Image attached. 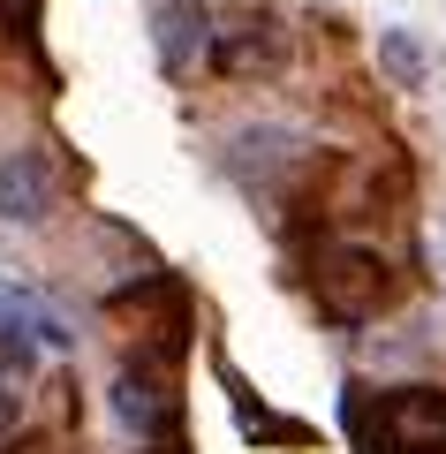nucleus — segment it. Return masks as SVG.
<instances>
[{
  "instance_id": "nucleus-4",
  "label": "nucleus",
  "mask_w": 446,
  "mask_h": 454,
  "mask_svg": "<svg viewBox=\"0 0 446 454\" xmlns=\"http://www.w3.org/2000/svg\"><path fill=\"white\" fill-rule=\"evenodd\" d=\"M46 212H53V167L38 160V152H8V160H0V220L38 227Z\"/></svg>"
},
{
  "instance_id": "nucleus-5",
  "label": "nucleus",
  "mask_w": 446,
  "mask_h": 454,
  "mask_svg": "<svg viewBox=\"0 0 446 454\" xmlns=\"http://www.w3.org/2000/svg\"><path fill=\"white\" fill-rule=\"evenodd\" d=\"M197 53H205V8H197V0H167L160 8V61L190 68Z\"/></svg>"
},
{
  "instance_id": "nucleus-7",
  "label": "nucleus",
  "mask_w": 446,
  "mask_h": 454,
  "mask_svg": "<svg viewBox=\"0 0 446 454\" xmlns=\"http://www.w3.org/2000/svg\"><path fill=\"white\" fill-rule=\"evenodd\" d=\"M8 318H23V325H31V333H38V340H53V348H61V340H68V325L53 318V310L38 303V295H23V288L8 295Z\"/></svg>"
},
{
  "instance_id": "nucleus-9",
  "label": "nucleus",
  "mask_w": 446,
  "mask_h": 454,
  "mask_svg": "<svg viewBox=\"0 0 446 454\" xmlns=\"http://www.w3.org/2000/svg\"><path fill=\"white\" fill-rule=\"evenodd\" d=\"M386 61H394V68H401V76H409V83L424 76V53H416V38H401V31L386 38Z\"/></svg>"
},
{
  "instance_id": "nucleus-12",
  "label": "nucleus",
  "mask_w": 446,
  "mask_h": 454,
  "mask_svg": "<svg viewBox=\"0 0 446 454\" xmlns=\"http://www.w3.org/2000/svg\"><path fill=\"white\" fill-rule=\"evenodd\" d=\"M152 454H175V447H152Z\"/></svg>"
},
{
  "instance_id": "nucleus-11",
  "label": "nucleus",
  "mask_w": 446,
  "mask_h": 454,
  "mask_svg": "<svg viewBox=\"0 0 446 454\" xmlns=\"http://www.w3.org/2000/svg\"><path fill=\"white\" fill-rule=\"evenodd\" d=\"M16 417H23V394H16V379H0V432H16Z\"/></svg>"
},
{
  "instance_id": "nucleus-3",
  "label": "nucleus",
  "mask_w": 446,
  "mask_h": 454,
  "mask_svg": "<svg viewBox=\"0 0 446 454\" xmlns=\"http://www.w3.org/2000/svg\"><path fill=\"white\" fill-rule=\"evenodd\" d=\"M113 417H121L137 439H160V432H175L182 402H175V387H167L160 372H121L113 379Z\"/></svg>"
},
{
  "instance_id": "nucleus-1",
  "label": "nucleus",
  "mask_w": 446,
  "mask_h": 454,
  "mask_svg": "<svg viewBox=\"0 0 446 454\" xmlns=\"http://www.w3.org/2000/svg\"><path fill=\"white\" fill-rule=\"evenodd\" d=\"M364 454H446V387H386L356 402Z\"/></svg>"
},
{
  "instance_id": "nucleus-10",
  "label": "nucleus",
  "mask_w": 446,
  "mask_h": 454,
  "mask_svg": "<svg viewBox=\"0 0 446 454\" xmlns=\"http://www.w3.org/2000/svg\"><path fill=\"white\" fill-rule=\"evenodd\" d=\"M31 23H38V0H0V31H23V38H31Z\"/></svg>"
},
{
  "instance_id": "nucleus-8",
  "label": "nucleus",
  "mask_w": 446,
  "mask_h": 454,
  "mask_svg": "<svg viewBox=\"0 0 446 454\" xmlns=\"http://www.w3.org/2000/svg\"><path fill=\"white\" fill-rule=\"evenodd\" d=\"M23 372H31V340L16 318H0V379H23Z\"/></svg>"
},
{
  "instance_id": "nucleus-2",
  "label": "nucleus",
  "mask_w": 446,
  "mask_h": 454,
  "mask_svg": "<svg viewBox=\"0 0 446 454\" xmlns=\"http://www.w3.org/2000/svg\"><path fill=\"white\" fill-rule=\"evenodd\" d=\"M310 295H318V310L333 325H364V318H379V310H386L394 280H386L379 250L333 243V250H318V265H310Z\"/></svg>"
},
{
  "instance_id": "nucleus-6",
  "label": "nucleus",
  "mask_w": 446,
  "mask_h": 454,
  "mask_svg": "<svg viewBox=\"0 0 446 454\" xmlns=\"http://www.w3.org/2000/svg\"><path fill=\"white\" fill-rule=\"evenodd\" d=\"M272 61H280L272 23H242V38H227V46H220V68H272Z\"/></svg>"
}]
</instances>
